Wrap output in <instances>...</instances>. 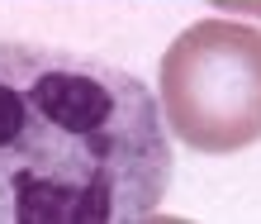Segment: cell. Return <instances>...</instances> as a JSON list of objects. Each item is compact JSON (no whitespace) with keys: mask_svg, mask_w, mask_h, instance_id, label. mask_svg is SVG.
Instances as JSON below:
<instances>
[{"mask_svg":"<svg viewBox=\"0 0 261 224\" xmlns=\"http://www.w3.org/2000/svg\"><path fill=\"white\" fill-rule=\"evenodd\" d=\"M171 186V129L133 72L0 43V224H138Z\"/></svg>","mask_w":261,"mask_h":224,"instance_id":"1","label":"cell"},{"mask_svg":"<svg viewBox=\"0 0 261 224\" xmlns=\"http://www.w3.org/2000/svg\"><path fill=\"white\" fill-rule=\"evenodd\" d=\"M157 105L166 129L209 158L261 143V29L199 19L162 53Z\"/></svg>","mask_w":261,"mask_h":224,"instance_id":"2","label":"cell"},{"mask_svg":"<svg viewBox=\"0 0 261 224\" xmlns=\"http://www.w3.org/2000/svg\"><path fill=\"white\" fill-rule=\"evenodd\" d=\"M219 5H233V10H256V0H219Z\"/></svg>","mask_w":261,"mask_h":224,"instance_id":"3","label":"cell"},{"mask_svg":"<svg viewBox=\"0 0 261 224\" xmlns=\"http://www.w3.org/2000/svg\"><path fill=\"white\" fill-rule=\"evenodd\" d=\"M256 14H261V0H256Z\"/></svg>","mask_w":261,"mask_h":224,"instance_id":"4","label":"cell"}]
</instances>
